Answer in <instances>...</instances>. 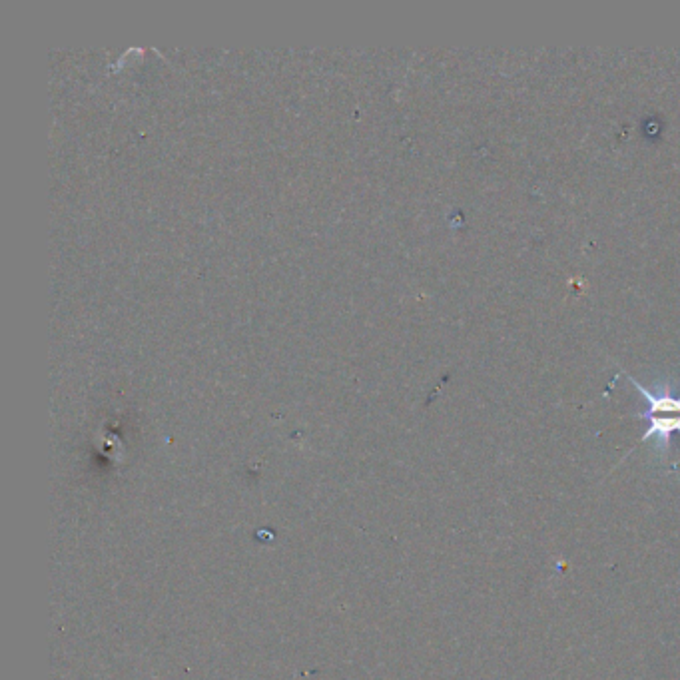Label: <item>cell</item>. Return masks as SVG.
Segmentation results:
<instances>
[{"label":"cell","instance_id":"obj_1","mask_svg":"<svg viewBox=\"0 0 680 680\" xmlns=\"http://www.w3.org/2000/svg\"><path fill=\"white\" fill-rule=\"evenodd\" d=\"M623 373L627 375L629 383L635 385V389L643 395V401L647 403V409L637 413L635 417H645V415H680V395L675 393L673 383L659 381L657 389H649L639 379H635L629 371L623 369Z\"/></svg>","mask_w":680,"mask_h":680}]
</instances>
